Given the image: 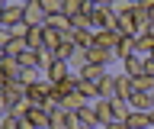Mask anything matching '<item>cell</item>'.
Wrapping results in <instances>:
<instances>
[{"label":"cell","instance_id":"1","mask_svg":"<svg viewBox=\"0 0 154 129\" xmlns=\"http://www.w3.org/2000/svg\"><path fill=\"white\" fill-rule=\"evenodd\" d=\"M48 90H51V81L38 78V81H32V84H26V100L32 103V107H42V103L48 100Z\"/></svg>","mask_w":154,"mask_h":129},{"label":"cell","instance_id":"2","mask_svg":"<svg viewBox=\"0 0 154 129\" xmlns=\"http://www.w3.org/2000/svg\"><path fill=\"white\" fill-rule=\"evenodd\" d=\"M23 20H26L29 26H45L48 13H45V7H42L38 0H29V3H23Z\"/></svg>","mask_w":154,"mask_h":129},{"label":"cell","instance_id":"3","mask_svg":"<svg viewBox=\"0 0 154 129\" xmlns=\"http://www.w3.org/2000/svg\"><path fill=\"white\" fill-rule=\"evenodd\" d=\"M90 23H93V32L116 29V13L109 10V7H96V10H93V16H90Z\"/></svg>","mask_w":154,"mask_h":129},{"label":"cell","instance_id":"4","mask_svg":"<svg viewBox=\"0 0 154 129\" xmlns=\"http://www.w3.org/2000/svg\"><path fill=\"white\" fill-rule=\"evenodd\" d=\"M87 58H90V65H103V68H109V65H112L116 61V52H109V49H103V45H90V49H87Z\"/></svg>","mask_w":154,"mask_h":129},{"label":"cell","instance_id":"5","mask_svg":"<svg viewBox=\"0 0 154 129\" xmlns=\"http://www.w3.org/2000/svg\"><path fill=\"white\" fill-rule=\"evenodd\" d=\"M119 39H122V32H119V29H103V32H96V36H93L96 45H103V49H109V52H116Z\"/></svg>","mask_w":154,"mask_h":129},{"label":"cell","instance_id":"6","mask_svg":"<svg viewBox=\"0 0 154 129\" xmlns=\"http://www.w3.org/2000/svg\"><path fill=\"white\" fill-rule=\"evenodd\" d=\"M122 74H128V78H141V74H144V58H141V55H128V58H122Z\"/></svg>","mask_w":154,"mask_h":129},{"label":"cell","instance_id":"7","mask_svg":"<svg viewBox=\"0 0 154 129\" xmlns=\"http://www.w3.org/2000/svg\"><path fill=\"white\" fill-rule=\"evenodd\" d=\"M0 23H3V26H16V23H23V3H19V0H13V3H10L7 10H3V16H0Z\"/></svg>","mask_w":154,"mask_h":129},{"label":"cell","instance_id":"8","mask_svg":"<svg viewBox=\"0 0 154 129\" xmlns=\"http://www.w3.org/2000/svg\"><path fill=\"white\" fill-rule=\"evenodd\" d=\"M135 52H138V39H135V36H122L119 45H116V61L128 58V55H135Z\"/></svg>","mask_w":154,"mask_h":129},{"label":"cell","instance_id":"9","mask_svg":"<svg viewBox=\"0 0 154 129\" xmlns=\"http://www.w3.org/2000/svg\"><path fill=\"white\" fill-rule=\"evenodd\" d=\"M77 94H80L84 100H90V103H93V100H100V84H93V81H84L80 74H77Z\"/></svg>","mask_w":154,"mask_h":129},{"label":"cell","instance_id":"10","mask_svg":"<svg viewBox=\"0 0 154 129\" xmlns=\"http://www.w3.org/2000/svg\"><path fill=\"white\" fill-rule=\"evenodd\" d=\"M128 107H132V110H141V113H151V110H154V100H151V94L135 90L132 97H128Z\"/></svg>","mask_w":154,"mask_h":129},{"label":"cell","instance_id":"11","mask_svg":"<svg viewBox=\"0 0 154 129\" xmlns=\"http://www.w3.org/2000/svg\"><path fill=\"white\" fill-rule=\"evenodd\" d=\"M77 119H80L84 126H90V129H103V126H100V116H96V110H93V103H84V107L77 110Z\"/></svg>","mask_w":154,"mask_h":129},{"label":"cell","instance_id":"12","mask_svg":"<svg viewBox=\"0 0 154 129\" xmlns=\"http://www.w3.org/2000/svg\"><path fill=\"white\" fill-rule=\"evenodd\" d=\"M87 65H90V58H87V49H80V45H77V49H74V55L67 58V68H71V74H80Z\"/></svg>","mask_w":154,"mask_h":129},{"label":"cell","instance_id":"13","mask_svg":"<svg viewBox=\"0 0 154 129\" xmlns=\"http://www.w3.org/2000/svg\"><path fill=\"white\" fill-rule=\"evenodd\" d=\"M132 94H135L132 78H128V74H116V100H128Z\"/></svg>","mask_w":154,"mask_h":129},{"label":"cell","instance_id":"14","mask_svg":"<svg viewBox=\"0 0 154 129\" xmlns=\"http://www.w3.org/2000/svg\"><path fill=\"white\" fill-rule=\"evenodd\" d=\"M26 42H29V49H32V52L45 49V26H29V36H26Z\"/></svg>","mask_w":154,"mask_h":129},{"label":"cell","instance_id":"15","mask_svg":"<svg viewBox=\"0 0 154 129\" xmlns=\"http://www.w3.org/2000/svg\"><path fill=\"white\" fill-rule=\"evenodd\" d=\"M67 74H71V68H67V61H61V58H55V61H51V68L45 71V78L51 81V84L61 81V78H67Z\"/></svg>","mask_w":154,"mask_h":129},{"label":"cell","instance_id":"16","mask_svg":"<svg viewBox=\"0 0 154 129\" xmlns=\"http://www.w3.org/2000/svg\"><path fill=\"white\" fill-rule=\"evenodd\" d=\"M3 94H7V100H10V107L16 103V100H26V84H19V81H10L7 87H3Z\"/></svg>","mask_w":154,"mask_h":129},{"label":"cell","instance_id":"17","mask_svg":"<svg viewBox=\"0 0 154 129\" xmlns=\"http://www.w3.org/2000/svg\"><path fill=\"white\" fill-rule=\"evenodd\" d=\"M48 129H67V110H48Z\"/></svg>","mask_w":154,"mask_h":129},{"label":"cell","instance_id":"18","mask_svg":"<svg viewBox=\"0 0 154 129\" xmlns=\"http://www.w3.org/2000/svg\"><path fill=\"white\" fill-rule=\"evenodd\" d=\"M23 119H29V123H32L35 129H48V113H45L42 107H32V110H29V113H26Z\"/></svg>","mask_w":154,"mask_h":129},{"label":"cell","instance_id":"19","mask_svg":"<svg viewBox=\"0 0 154 129\" xmlns=\"http://www.w3.org/2000/svg\"><path fill=\"white\" fill-rule=\"evenodd\" d=\"M93 110H96V116H100V126H109V123H112V107H109V100H93Z\"/></svg>","mask_w":154,"mask_h":129},{"label":"cell","instance_id":"20","mask_svg":"<svg viewBox=\"0 0 154 129\" xmlns=\"http://www.w3.org/2000/svg\"><path fill=\"white\" fill-rule=\"evenodd\" d=\"M135 39H138V52H135V55H141V58H151V55H154V36L141 32V36H135Z\"/></svg>","mask_w":154,"mask_h":129},{"label":"cell","instance_id":"21","mask_svg":"<svg viewBox=\"0 0 154 129\" xmlns=\"http://www.w3.org/2000/svg\"><path fill=\"white\" fill-rule=\"evenodd\" d=\"M106 74H109V71H106L103 65H87V68L80 71V78H84V81H93V84H100Z\"/></svg>","mask_w":154,"mask_h":129},{"label":"cell","instance_id":"22","mask_svg":"<svg viewBox=\"0 0 154 129\" xmlns=\"http://www.w3.org/2000/svg\"><path fill=\"white\" fill-rule=\"evenodd\" d=\"M100 100H116V74H106L100 81Z\"/></svg>","mask_w":154,"mask_h":129},{"label":"cell","instance_id":"23","mask_svg":"<svg viewBox=\"0 0 154 129\" xmlns=\"http://www.w3.org/2000/svg\"><path fill=\"white\" fill-rule=\"evenodd\" d=\"M84 103H90V100H84V97H80V94L74 90V94H67V97L61 100V110H67V113H77V110L84 107Z\"/></svg>","mask_w":154,"mask_h":129},{"label":"cell","instance_id":"24","mask_svg":"<svg viewBox=\"0 0 154 129\" xmlns=\"http://www.w3.org/2000/svg\"><path fill=\"white\" fill-rule=\"evenodd\" d=\"M109 107H112V119H119V123H125V119H128V113H132L128 100H109Z\"/></svg>","mask_w":154,"mask_h":129},{"label":"cell","instance_id":"25","mask_svg":"<svg viewBox=\"0 0 154 129\" xmlns=\"http://www.w3.org/2000/svg\"><path fill=\"white\" fill-rule=\"evenodd\" d=\"M51 61H55V52H51V49H38L35 52V68L42 71V74L51 68Z\"/></svg>","mask_w":154,"mask_h":129},{"label":"cell","instance_id":"26","mask_svg":"<svg viewBox=\"0 0 154 129\" xmlns=\"http://www.w3.org/2000/svg\"><path fill=\"white\" fill-rule=\"evenodd\" d=\"M3 52H7L10 58H19L23 52H29V42H26V39H10L7 45H3Z\"/></svg>","mask_w":154,"mask_h":129},{"label":"cell","instance_id":"27","mask_svg":"<svg viewBox=\"0 0 154 129\" xmlns=\"http://www.w3.org/2000/svg\"><path fill=\"white\" fill-rule=\"evenodd\" d=\"M3 71H7V78L10 81H19V74H23V65H19V58H3Z\"/></svg>","mask_w":154,"mask_h":129},{"label":"cell","instance_id":"28","mask_svg":"<svg viewBox=\"0 0 154 129\" xmlns=\"http://www.w3.org/2000/svg\"><path fill=\"white\" fill-rule=\"evenodd\" d=\"M45 26H51V29H58V32L74 29V26H71V20H67L64 13H55V16H48V20H45Z\"/></svg>","mask_w":154,"mask_h":129},{"label":"cell","instance_id":"29","mask_svg":"<svg viewBox=\"0 0 154 129\" xmlns=\"http://www.w3.org/2000/svg\"><path fill=\"white\" fill-rule=\"evenodd\" d=\"M125 126H128V129H144V126H148V113L132 110V113H128V119H125Z\"/></svg>","mask_w":154,"mask_h":129},{"label":"cell","instance_id":"30","mask_svg":"<svg viewBox=\"0 0 154 129\" xmlns=\"http://www.w3.org/2000/svg\"><path fill=\"white\" fill-rule=\"evenodd\" d=\"M132 87H135V90H141V94H154V78H151V74L132 78Z\"/></svg>","mask_w":154,"mask_h":129},{"label":"cell","instance_id":"31","mask_svg":"<svg viewBox=\"0 0 154 129\" xmlns=\"http://www.w3.org/2000/svg\"><path fill=\"white\" fill-rule=\"evenodd\" d=\"M80 7H84V0H61V13H64L67 20H74L77 13H80Z\"/></svg>","mask_w":154,"mask_h":129},{"label":"cell","instance_id":"32","mask_svg":"<svg viewBox=\"0 0 154 129\" xmlns=\"http://www.w3.org/2000/svg\"><path fill=\"white\" fill-rule=\"evenodd\" d=\"M58 45H61V32H58V29H51V26H45V49H51V52H55Z\"/></svg>","mask_w":154,"mask_h":129},{"label":"cell","instance_id":"33","mask_svg":"<svg viewBox=\"0 0 154 129\" xmlns=\"http://www.w3.org/2000/svg\"><path fill=\"white\" fill-rule=\"evenodd\" d=\"M29 110H32V103H29V100H16V103L10 107V116L23 119V116H26V113H29Z\"/></svg>","mask_w":154,"mask_h":129},{"label":"cell","instance_id":"34","mask_svg":"<svg viewBox=\"0 0 154 129\" xmlns=\"http://www.w3.org/2000/svg\"><path fill=\"white\" fill-rule=\"evenodd\" d=\"M74 49H77L74 42H61V45H58V49H55V58L67 61V58H71V55H74Z\"/></svg>","mask_w":154,"mask_h":129},{"label":"cell","instance_id":"35","mask_svg":"<svg viewBox=\"0 0 154 129\" xmlns=\"http://www.w3.org/2000/svg\"><path fill=\"white\" fill-rule=\"evenodd\" d=\"M71 26H74V29H93V23H90L87 13H77L74 20H71Z\"/></svg>","mask_w":154,"mask_h":129},{"label":"cell","instance_id":"36","mask_svg":"<svg viewBox=\"0 0 154 129\" xmlns=\"http://www.w3.org/2000/svg\"><path fill=\"white\" fill-rule=\"evenodd\" d=\"M10 36H13V39H26L29 36V23L23 20V23H16V26H10Z\"/></svg>","mask_w":154,"mask_h":129},{"label":"cell","instance_id":"37","mask_svg":"<svg viewBox=\"0 0 154 129\" xmlns=\"http://www.w3.org/2000/svg\"><path fill=\"white\" fill-rule=\"evenodd\" d=\"M109 10L119 16V13H128V10H132V3H128V0H112V3H109Z\"/></svg>","mask_w":154,"mask_h":129},{"label":"cell","instance_id":"38","mask_svg":"<svg viewBox=\"0 0 154 129\" xmlns=\"http://www.w3.org/2000/svg\"><path fill=\"white\" fill-rule=\"evenodd\" d=\"M42 7H45L48 16H55V13H61V0H38Z\"/></svg>","mask_w":154,"mask_h":129},{"label":"cell","instance_id":"39","mask_svg":"<svg viewBox=\"0 0 154 129\" xmlns=\"http://www.w3.org/2000/svg\"><path fill=\"white\" fill-rule=\"evenodd\" d=\"M19 65H23V68H35V52L32 49L23 52V55H19Z\"/></svg>","mask_w":154,"mask_h":129},{"label":"cell","instance_id":"40","mask_svg":"<svg viewBox=\"0 0 154 129\" xmlns=\"http://www.w3.org/2000/svg\"><path fill=\"white\" fill-rule=\"evenodd\" d=\"M10 116V100H7V94L0 90V119H7Z\"/></svg>","mask_w":154,"mask_h":129},{"label":"cell","instance_id":"41","mask_svg":"<svg viewBox=\"0 0 154 129\" xmlns=\"http://www.w3.org/2000/svg\"><path fill=\"white\" fill-rule=\"evenodd\" d=\"M0 129H19V119H16V116H7V119H0Z\"/></svg>","mask_w":154,"mask_h":129},{"label":"cell","instance_id":"42","mask_svg":"<svg viewBox=\"0 0 154 129\" xmlns=\"http://www.w3.org/2000/svg\"><path fill=\"white\" fill-rule=\"evenodd\" d=\"M10 39H13V36H10V29L3 26V23H0V49H3V45H7Z\"/></svg>","mask_w":154,"mask_h":129},{"label":"cell","instance_id":"43","mask_svg":"<svg viewBox=\"0 0 154 129\" xmlns=\"http://www.w3.org/2000/svg\"><path fill=\"white\" fill-rule=\"evenodd\" d=\"M7 84H10V78H7V71H3V65H0V90L7 87Z\"/></svg>","mask_w":154,"mask_h":129},{"label":"cell","instance_id":"44","mask_svg":"<svg viewBox=\"0 0 154 129\" xmlns=\"http://www.w3.org/2000/svg\"><path fill=\"white\" fill-rule=\"evenodd\" d=\"M106 129H128V126H125V123H119V119H112V123H109Z\"/></svg>","mask_w":154,"mask_h":129},{"label":"cell","instance_id":"45","mask_svg":"<svg viewBox=\"0 0 154 129\" xmlns=\"http://www.w3.org/2000/svg\"><path fill=\"white\" fill-rule=\"evenodd\" d=\"M19 129H35V126H32L29 119H19Z\"/></svg>","mask_w":154,"mask_h":129},{"label":"cell","instance_id":"46","mask_svg":"<svg viewBox=\"0 0 154 129\" xmlns=\"http://www.w3.org/2000/svg\"><path fill=\"white\" fill-rule=\"evenodd\" d=\"M10 3H13V0H0V16H3V10H7Z\"/></svg>","mask_w":154,"mask_h":129},{"label":"cell","instance_id":"47","mask_svg":"<svg viewBox=\"0 0 154 129\" xmlns=\"http://www.w3.org/2000/svg\"><path fill=\"white\" fill-rule=\"evenodd\" d=\"M144 32H148V36H154V20L148 23V29H144Z\"/></svg>","mask_w":154,"mask_h":129},{"label":"cell","instance_id":"48","mask_svg":"<svg viewBox=\"0 0 154 129\" xmlns=\"http://www.w3.org/2000/svg\"><path fill=\"white\" fill-rule=\"evenodd\" d=\"M148 126L154 129V110H151V113H148Z\"/></svg>","mask_w":154,"mask_h":129},{"label":"cell","instance_id":"49","mask_svg":"<svg viewBox=\"0 0 154 129\" xmlns=\"http://www.w3.org/2000/svg\"><path fill=\"white\" fill-rule=\"evenodd\" d=\"M3 58H7V52H3V49H0V65H3Z\"/></svg>","mask_w":154,"mask_h":129},{"label":"cell","instance_id":"50","mask_svg":"<svg viewBox=\"0 0 154 129\" xmlns=\"http://www.w3.org/2000/svg\"><path fill=\"white\" fill-rule=\"evenodd\" d=\"M19 3H29V0H19Z\"/></svg>","mask_w":154,"mask_h":129},{"label":"cell","instance_id":"51","mask_svg":"<svg viewBox=\"0 0 154 129\" xmlns=\"http://www.w3.org/2000/svg\"><path fill=\"white\" fill-rule=\"evenodd\" d=\"M144 129H151V126H144Z\"/></svg>","mask_w":154,"mask_h":129},{"label":"cell","instance_id":"52","mask_svg":"<svg viewBox=\"0 0 154 129\" xmlns=\"http://www.w3.org/2000/svg\"><path fill=\"white\" fill-rule=\"evenodd\" d=\"M151 100H154V94H151Z\"/></svg>","mask_w":154,"mask_h":129},{"label":"cell","instance_id":"53","mask_svg":"<svg viewBox=\"0 0 154 129\" xmlns=\"http://www.w3.org/2000/svg\"><path fill=\"white\" fill-rule=\"evenodd\" d=\"M103 129H106V126H103Z\"/></svg>","mask_w":154,"mask_h":129}]
</instances>
